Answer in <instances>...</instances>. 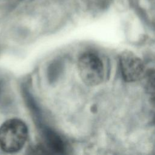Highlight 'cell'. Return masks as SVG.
<instances>
[{
	"instance_id": "cell-1",
	"label": "cell",
	"mask_w": 155,
	"mask_h": 155,
	"mask_svg": "<svg viewBox=\"0 0 155 155\" xmlns=\"http://www.w3.org/2000/svg\"><path fill=\"white\" fill-rule=\"evenodd\" d=\"M28 137L26 124L18 119H10L0 127V148L6 153H15L24 145Z\"/></svg>"
},
{
	"instance_id": "cell-2",
	"label": "cell",
	"mask_w": 155,
	"mask_h": 155,
	"mask_svg": "<svg viewBox=\"0 0 155 155\" xmlns=\"http://www.w3.org/2000/svg\"><path fill=\"white\" fill-rule=\"evenodd\" d=\"M78 70L82 81L88 86L97 85L103 81L104 70L102 62L93 53H84L79 57Z\"/></svg>"
},
{
	"instance_id": "cell-3",
	"label": "cell",
	"mask_w": 155,
	"mask_h": 155,
	"mask_svg": "<svg viewBox=\"0 0 155 155\" xmlns=\"http://www.w3.org/2000/svg\"><path fill=\"white\" fill-rule=\"evenodd\" d=\"M120 67L122 76L127 82L137 81L143 78L145 73L142 60L130 51H125L120 55Z\"/></svg>"
},
{
	"instance_id": "cell-4",
	"label": "cell",
	"mask_w": 155,
	"mask_h": 155,
	"mask_svg": "<svg viewBox=\"0 0 155 155\" xmlns=\"http://www.w3.org/2000/svg\"><path fill=\"white\" fill-rule=\"evenodd\" d=\"M144 87L150 97L155 101V68H152L145 73L143 76Z\"/></svg>"
},
{
	"instance_id": "cell-5",
	"label": "cell",
	"mask_w": 155,
	"mask_h": 155,
	"mask_svg": "<svg viewBox=\"0 0 155 155\" xmlns=\"http://www.w3.org/2000/svg\"><path fill=\"white\" fill-rule=\"evenodd\" d=\"M154 121H155V117H154Z\"/></svg>"
}]
</instances>
